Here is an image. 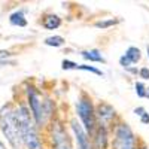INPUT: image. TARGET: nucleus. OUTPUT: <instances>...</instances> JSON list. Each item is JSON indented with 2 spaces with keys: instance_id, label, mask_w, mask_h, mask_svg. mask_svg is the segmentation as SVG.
Masks as SVG:
<instances>
[{
  "instance_id": "nucleus-1",
  "label": "nucleus",
  "mask_w": 149,
  "mask_h": 149,
  "mask_svg": "<svg viewBox=\"0 0 149 149\" xmlns=\"http://www.w3.org/2000/svg\"><path fill=\"white\" fill-rule=\"evenodd\" d=\"M14 113H15L17 125H18V130H19L21 142L29 149H42V142L39 139L36 122H34L33 116L30 115V110L24 104H19L14 110Z\"/></svg>"
},
{
  "instance_id": "nucleus-2",
  "label": "nucleus",
  "mask_w": 149,
  "mask_h": 149,
  "mask_svg": "<svg viewBox=\"0 0 149 149\" xmlns=\"http://www.w3.org/2000/svg\"><path fill=\"white\" fill-rule=\"evenodd\" d=\"M0 128H2L3 134L6 136V139L10 143L12 148L21 149L22 142H21L19 130H18V125H17L14 109H12L10 104H5L0 109Z\"/></svg>"
},
{
  "instance_id": "nucleus-3",
  "label": "nucleus",
  "mask_w": 149,
  "mask_h": 149,
  "mask_svg": "<svg viewBox=\"0 0 149 149\" xmlns=\"http://www.w3.org/2000/svg\"><path fill=\"white\" fill-rule=\"evenodd\" d=\"M27 95H29V104L33 113V119L37 125H42V124L46 121V116L49 115V112L46 110V104H49V102H43L42 97L39 95L33 86H29L27 88Z\"/></svg>"
},
{
  "instance_id": "nucleus-4",
  "label": "nucleus",
  "mask_w": 149,
  "mask_h": 149,
  "mask_svg": "<svg viewBox=\"0 0 149 149\" xmlns=\"http://www.w3.org/2000/svg\"><path fill=\"white\" fill-rule=\"evenodd\" d=\"M76 107H78V115H79L84 127L86 130L85 133L86 134H93L94 127H95V113H94V107H93L91 100L82 97Z\"/></svg>"
},
{
  "instance_id": "nucleus-5",
  "label": "nucleus",
  "mask_w": 149,
  "mask_h": 149,
  "mask_svg": "<svg viewBox=\"0 0 149 149\" xmlns=\"http://www.w3.org/2000/svg\"><path fill=\"white\" fill-rule=\"evenodd\" d=\"M113 148L115 149H136V137L127 124L118 125L115 131Z\"/></svg>"
},
{
  "instance_id": "nucleus-6",
  "label": "nucleus",
  "mask_w": 149,
  "mask_h": 149,
  "mask_svg": "<svg viewBox=\"0 0 149 149\" xmlns=\"http://www.w3.org/2000/svg\"><path fill=\"white\" fill-rule=\"evenodd\" d=\"M52 145L54 149H72L70 140H69V136L66 133V130L63 128L60 122H54L52 124Z\"/></svg>"
},
{
  "instance_id": "nucleus-7",
  "label": "nucleus",
  "mask_w": 149,
  "mask_h": 149,
  "mask_svg": "<svg viewBox=\"0 0 149 149\" xmlns=\"http://www.w3.org/2000/svg\"><path fill=\"white\" fill-rule=\"evenodd\" d=\"M72 130L76 136V142H78V149H91V142H90V137L88 134L85 133L84 127L78 121H72Z\"/></svg>"
},
{
  "instance_id": "nucleus-8",
  "label": "nucleus",
  "mask_w": 149,
  "mask_h": 149,
  "mask_svg": "<svg viewBox=\"0 0 149 149\" xmlns=\"http://www.w3.org/2000/svg\"><path fill=\"white\" fill-rule=\"evenodd\" d=\"M97 116H98L100 121L107 122V121H110L112 118L115 116V109L112 107L110 104H107V103H100L98 107H97Z\"/></svg>"
},
{
  "instance_id": "nucleus-9",
  "label": "nucleus",
  "mask_w": 149,
  "mask_h": 149,
  "mask_svg": "<svg viewBox=\"0 0 149 149\" xmlns=\"http://www.w3.org/2000/svg\"><path fill=\"white\" fill-rule=\"evenodd\" d=\"M60 26H61V18H60L58 15L51 14V15H46V17L43 18V27H45L46 30H55V29H58Z\"/></svg>"
},
{
  "instance_id": "nucleus-10",
  "label": "nucleus",
  "mask_w": 149,
  "mask_h": 149,
  "mask_svg": "<svg viewBox=\"0 0 149 149\" xmlns=\"http://www.w3.org/2000/svg\"><path fill=\"white\" fill-rule=\"evenodd\" d=\"M9 22L12 24V26H17V27H26L27 19H26V15H24V10L14 12V14L9 17Z\"/></svg>"
},
{
  "instance_id": "nucleus-11",
  "label": "nucleus",
  "mask_w": 149,
  "mask_h": 149,
  "mask_svg": "<svg viewBox=\"0 0 149 149\" xmlns=\"http://www.w3.org/2000/svg\"><path fill=\"white\" fill-rule=\"evenodd\" d=\"M124 57L128 60V63H130V64H136L137 61H140V58H142V52H140V49H139V48L130 46L127 51H125V54H124Z\"/></svg>"
},
{
  "instance_id": "nucleus-12",
  "label": "nucleus",
  "mask_w": 149,
  "mask_h": 149,
  "mask_svg": "<svg viewBox=\"0 0 149 149\" xmlns=\"http://www.w3.org/2000/svg\"><path fill=\"white\" fill-rule=\"evenodd\" d=\"M81 55L85 60H90V61H95V63H104V58L100 54L98 49H91V51H82Z\"/></svg>"
},
{
  "instance_id": "nucleus-13",
  "label": "nucleus",
  "mask_w": 149,
  "mask_h": 149,
  "mask_svg": "<svg viewBox=\"0 0 149 149\" xmlns=\"http://www.w3.org/2000/svg\"><path fill=\"white\" fill-rule=\"evenodd\" d=\"M121 22V19H118V18H110V19H102V21H97L94 26L97 27V29H102V30H104V29H109V27H112V26H116V24H119Z\"/></svg>"
},
{
  "instance_id": "nucleus-14",
  "label": "nucleus",
  "mask_w": 149,
  "mask_h": 149,
  "mask_svg": "<svg viewBox=\"0 0 149 149\" xmlns=\"http://www.w3.org/2000/svg\"><path fill=\"white\" fill-rule=\"evenodd\" d=\"M45 45L58 48L61 45H64V37H61V36H49V37L45 39Z\"/></svg>"
},
{
  "instance_id": "nucleus-15",
  "label": "nucleus",
  "mask_w": 149,
  "mask_h": 149,
  "mask_svg": "<svg viewBox=\"0 0 149 149\" xmlns=\"http://www.w3.org/2000/svg\"><path fill=\"white\" fill-rule=\"evenodd\" d=\"M97 146H98V149L106 148V130L103 127H100L97 131Z\"/></svg>"
},
{
  "instance_id": "nucleus-16",
  "label": "nucleus",
  "mask_w": 149,
  "mask_h": 149,
  "mask_svg": "<svg viewBox=\"0 0 149 149\" xmlns=\"http://www.w3.org/2000/svg\"><path fill=\"white\" fill-rule=\"evenodd\" d=\"M76 70L93 72V73L97 74V76H103V72H102V70H98V69H95V67H93V66H86V64H78V69H76Z\"/></svg>"
},
{
  "instance_id": "nucleus-17",
  "label": "nucleus",
  "mask_w": 149,
  "mask_h": 149,
  "mask_svg": "<svg viewBox=\"0 0 149 149\" xmlns=\"http://www.w3.org/2000/svg\"><path fill=\"white\" fill-rule=\"evenodd\" d=\"M136 94H137L140 98H143V97H146L148 95V91H146V86L142 84V82H136Z\"/></svg>"
},
{
  "instance_id": "nucleus-18",
  "label": "nucleus",
  "mask_w": 149,
  "mask_h": 149,
  "mask_svg": "<svg viewBox=\"0 0 149 149\" xmlns=\"http://www.w3.org/2000/svg\"><path fill=\"white\" fill-rule=\"evenodd\" d=\"M61 67H63L64 70H72V69L76 70L78 69V64L73 63V61H70V60H63V61H61Z\"/></svg>"
},
{
  "instance_id": "nucleus-19",
  "label": "nucleus",
  "mask_w": 149,
  "mask_h": 149,
  "mask_svg": "<svg viewBox=\"0 0 149 149\" xmlns=\"http://www.w3.org/2000/svg\"><path fill=\"white\" fill-rule=\"evenodd\" d=\"M139 74H140V78H143V79H149V69L148 67H142L139 70Z\"/></svg>"
},
{
  "instance_id": "nucleus-20",
  "label": "nucleus",
  "mask_w": 149,
  "mask_h": 149,
  "mask_svg": "<svg viewBox=\"0 0 149 149\" xmlns=\"http://www.w3.org/2000/svg\"><path fill=\"white\" fill-rule=\"evenodd\" d=\"M140 121H142V124H149V113L148 112H145V113L140 116Z\"/></svg>"
},
{
  "instance_id": "nucleus-21",
  "label": "nucleus",
  "mask_w": 149,
  "mask_h": 149,
  "mask_svg": "<svg viewBox=\"0 0 149 149\" xmlns=\"http://www.w3.org/2000/svg\"><path fill=\"white\" fill-rule=\"evenodd\" d=\"M145 112H146L145 107H137V109H134V113H136V115H139V116H142Z\"/></svg>"
},
{
  "instance_id": "nucleus-22",
  "label": "nucleus",
  "mask_w": 149,
  "mask_h": 149,
  "mask_svg": "<svg viewBox=\"0 0 149 149\" xmlns=\"http://www.w3.org/2000/svg\"><path fill=\"white\" fill-rule=\"evenodd\" d=\"M9 55H12L9 51H0V58H6V57H9Z\"/></svg>"
},
{
  "instance_id": "nucleus-23",
  "label": "nucleus",
  "mask_w": 149,
  "mask_h": 149,
  "mask_svg": "<svg viewBox=\"0 0 149 149\" xmlns=\"http://www.w3.org/2000/svg\"><path fill=\"white\" fill-rule=\"evenodd\" d=\"M0 149H6V146L3 145V142H2V140H0Z\"/></svg>"
},
{
  "instance_id": "nucleus-24",
  "label": "nucleus",
  "mask_w": 149,
  "mask_h": 149,
  "mask_svg": "<svg viewBox=\"0 0 149 149\" xmlns=\"http://www.w3.org/2000/svg\"><path fill=\"white\" fill-rule=\"evenodd\" d=\"M148 57H149V45H148Z\"/></svg>"
},
{
  "instance_id": "nucleus-25",
  "label": "nucleus",
  "mask_w": 149,
  "mask_h": 149,
  "mask_svg": "<svg viewBox=\"0 0 149 149\" xmlns=\"http://www.w3.org/2000/svg\"><path fill=\"white\" fill-rule=\"evenodd\" d=\"M146 97H149V93H148V95H146Z\"/></svg>"
},
{
  "instance_id": "nucleus-26",
  "label": "nucleus",
  "mask_w": 149,
  "mask_h": 149,
  "mask_svg": "<svg viewBox=\"0 0 149 149\" xmlns=\"http://www.w3.org/2000/svg\"><path fill=\"white\" fill-rule=\"evenodd\" d=\"M142 149H148V148H142Z\"/></svg>"
}]
</instances>
